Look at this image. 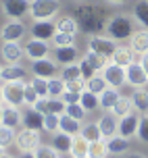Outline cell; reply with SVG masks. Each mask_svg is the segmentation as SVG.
I'll list each match as a JSON object with an SVG mask.
<instances>
[{
	"mask_svg": "<svg viewBox=\"0 0 148 158\" xmlns=\"http://www.w3.org/2000/svg\"><path fill=\"white\" fill-rule=\"evenodd\" d=\"M133 23H136L133 17L119 13V15H115L113 19H109V23H107V33H109V38H113L115 42L129 40V38H132V33L136 31Z\"/></svg>",
	"mask_w": 148,
	"mask_h": 158,
	"instance_id": "1",
	"label": "cell"
},
{
	"mask_svg": "<svg viewBox=\"0 0 148 158\" xmlns=\"http://www.w3.org/2000/svg\"><path fill=\"white\" fill-rule=\"evenodd\" d=\"M59 0H31L29 17L31 21H54L59 17Z\"/></svg>",
	"mask_w": 148,
	"mask_h": 158,
	"instance_id": "2",
	"label": "cell"
},
{
	"mask_svg": "<svg viewBox=\"0 0 148 158\" xmlns=\"http://www.w3.org/2000/svg\"><path fill=\"white\" fill-rule=\"evenodd\" d=\"M75 19H77L79 29L86 31V33H90V35L100 29L98 13H96V8L90 6V4H81V6H77V10H75Z\"/></svg>",
	"mask_w": 148,
	"mask_h": 158,
	"instance_id": "3",
	"label": "cell"
},
{
	"mask_svg": "<svg viewBox=\"0 0 148 158\" xmlns=\"http://www.w3.org/2000/svg\"><path fill=\"white\" fill-rule=\"evenodd\" d=\"M2 100L11 106L25 104V81H2Z\"/></svg>",
	"mask_w": 148,
	"mask_h": 158,
	"instance_id": "4",
	"label": "cell"
},
{
	"mask_svg": "<svg viewBox=\"0 0 148 158\" xmlns=\"http://www.w3.org/2000/svg\"><path fill=\"white\" fill-rule=\"evenodd\" d=\"M0 6L7 19L11 21H21L29 15L31 0H0Z\"/></svg>",
	"mask_w": 148,
	"mask_h": 158,
	"instance_id": "5",
	"label": "cell"
},
{
	"mask_svg": "<svg viewBox=\"0 0 148 158\" xmlns=\"http://www.w3.org/2000/svg\"><path fill=\"white\" fill-rule=\"evenodd\" d=\"M42 143V137H40L38 129H29V127H23L21 131H17L15 137V146L21 152H33Z\"/></svg>",
	"mask_w": 148,
	"mask_h": 158,
	"instance_id": "6",
	"label": "cell"
},
{
	"mask_svg": "<svg viewBox=\"0 0 148 158\" xmlns=\"http://www.w3.org/2000/svg\"><path fill=\"white\" fill-rule=\"evenodd\" d=\"M88 50H92L96 54H102L111 58L113 52L117 50V42L113 38H107V35H98V33H92L90 38H88Z\"/></svg>",
	"mask_w": 148,
	"mask_h": 158,
	"instance_id": "7",
	"label": "cell"
},
{
	"mask_svg": "<svg viewBox=\"0 0 148 158\" xmlns=\"http://www.w3.org/2000/svg\"><path fill=\"white\" fill-rule=\"evenodd\" d=\"M23 48H25V58H27L29 63H33V60H42V58H48V56L52 54V52H50V42H46V40L31 38Z\"/></svg>",
	"mask_w": 148,
	"mask_h": 158,
	"instance_id": "8",
	"label": "cell"
},
{
	"mask_svg": "<svg viewBox=\"0 0 148 158\" xmlns=\"http://www.w3.org/2000/svg\"><path fill=\"white\" fill-rule=\"evenodd\" d=\"M0 56L7 64L21 63V58H25V48L21 46V42H2L0 44Z\"/></svg>",
	"mask_w": 148,
	"mask_h": 158,
	"instance_id": "9",
	"label": "cell"
},
{
	"mask_svg": "<svg viewBox=\"0 0 148 158\" xmlns=\"http://www.w3.org/2000/svg\"><path fill=\"white\" fill-rule=\"evenodd\" d=\"M31 73L36 77H44V79H52L59 75V63L54 58H42V60H33L31 63Z\"/></svg>",
	"mask_w": 148,
	"mask_h": 158,
	"instance_id": "10",
	"label": "cell"
},
{
	"mask_svg": "<svg viewBox=\"0 0 148 158\" xmlns=\"http://www.w3.org/2000/svg\"><path fill=\"white\" fill-rule=\"evenodd\" d=\"M25 33H27V27L21 21H8L0 27V40L2 42H21Z\"/></svg>",
	"mask_w": 148,
	"mask_h": 158,
	"instance_id": "11",
	"label": "cell"
},
{
	"mask_svg": "<svg viewBox=\"0 0 148 158\" xmlns=\"http://www.w3.org/2000/svg\"><path fill=\"white\" fill-rule=\"evenodd\" d=\"M125 79H127V85H132V87H146L148 85V73L144 71V67L140 63H132L125 69Z\"/></svg>",
	"mask_w": 148,
	"mask_h": 158,
	"instance_id": "12",
	"label": "cell"
},
{
	"mask_svg": "<svg viewBox=\"0 0 148 158\" xmlns=\"http://www.w3.org/2000/svg\"><path fill=\"white\" fill-rule=\"evenodd\" d=\"M140 112L132 110L129 114H125V117L119 118V135H123L127 139H132L133 135L138 133V125H140Z\"/></svg>",
	"mask_w": 148,
	"mask_h": 158,
	"instance_id": "13",
	"label": "cell"
},
{
	"mask_svg": "<svg viewBox=\"0 0 148 158\" xmlns=\"http://www.w3.org/2000/svg\"><path fill=\"white\" fill-rule=\"evenodd\" d=\"M102 75H104V79H107V83H109L111 87H121L127 85V79H125V69L123 67H119V64L115 63H109L107 64V69L102 71Z\"/></svg>",
	"mask_w": 148,
	"mask_h": 158,
	"instance_id": "14",
	"label": "cell"
},
{
	"mask_svg": "<svg viewBox=\"0 0 148 158\" xmlns=\"http://www.w3.org/2000/svg\"><path fill=\"white\" fill-rule=\"evenodd\" d=\"M29 33H31V38H36V40L50 42L56 33V25H54V21H33L29 27Z\"/></svg>",
	"mask_w": 148,
	"mask_h": 158,
	"instance_id": "15",
	"label": "cell"
},
{
	"mask_svg": "<svg viewBox=\"0 0 148 158\" xmlns=\"http://www.w3.org/2000/svg\"><path fill=\"white\" fill-rule=\"evenodd\" d=\"M98 127H100V131H102V137L109 139V137H113V135L119 133V118L115 117L113 112L104 110L102 117L98 118Z\"/></svg>",
	"mask_w": 148,
	"mask_h": 158,
	"instance_id": "16",
	"label": "cell"
},
{
	"mask_svg": "<svg viewBox=\"0 0 148 158\" xmlns=\"http://www.w3.org/2000/svg\"><path fill=\"white\" fill-rule=\"evenodd\" d=\"M0 125H7L17 129L19 125H23V112L19 110V106H11V104H4L2 106V123Z\"/></svg>",
	"mask_w": 148,
	"mask_h": 158,
	"instance_id": "17",
	"label": "cell"
},
{
	"mask_svg": "<svg viewBox=\"0 0 148 158\" xmlns=\"http://www.w3.org/2000/svg\"><path fill=\"white\" fill-rule=\"evenodd\" d=\"M129 46L136 54H148V29H144V27L136 29L129 38Z\"/></svg>",
	"mask_w": 148,
	"mask_h": 158,
	"instance_id": "18",
	"label": "cell"
},
{
	"mask_svg": "<svg viewBox=\"0 0 148 158\" xmlns=\"http://www.w3.org/2000/svg\"><path fill=\"white\" fill-rule=\"evenodd\" d=\"M111 63H115V64H119V67L127 69L132 63H136V52L132 50V46H117V50L113 52V56H111Z\"/></svg>",
	"mask_w": 148,
	"mask_h": 158,
	"instance_id": "19",
	"label": "cell"
},
{
	"mask_svg": "<svg viewBox=\"0 0 148 158\" xmlns=\"http://www.w3.org/2000/svg\"><path fill=\"white\" fill-rule=\"evenodd\" d=\"M54 25H56V31H61V33L77 35V31H79L77 19H75V17H71V15H59L54 19Z\"/></svg>",
	"mask_w": 148,
	"mask_h": 158,
	"instance_id": "20",
	"label": "cell"
},
{
	"mask_svg": "<svg viewBox=\"0 0 148 158\" xmlns=\"http://www.w3.org/2000/svg\"><path fill=\"white\" fill-rule=\"evenodd\" d=\"M54 60L59 64H71V63H77V56H79V50L75 46H63V48H54Z\"/></svg>",
	"mask_w": 148,
	"mask_h": 158,
	"instance_id": "21",
	"label": "cell"
},
{
	"mask_svg": "<svg viewBox=\"0 0 148 158\" xmlns=\"http://www.w3.org/2000/svg\"><path fill=\"white\" fill-rule=\"evenodd\" d=\"M121 98V92H119V87H107L100 96H98V100H100V110H113V106L117 104V100Z\"/></svg>",
	"mask_w": 148,
	"mask_h": 158,
	"instance_id": "22",
	"label": "cell"
},
{
	"mask_svg": "<svg viewBox=\"0 0 148 158\" xmlns=\"http://www.w3.org/2000/svg\"><path fill=\"white\" fill-rule=\"evenodd\" d=\"M132 104H133V110H136V112L146 114V112H148V89H146V87H136V89H133Z\"/></svg>",
	"mask_w": 148,
	"mask_h": 158,
	"instance_id": "23",
	"label": "cell"
},
{
	"mask_svg": "<svg viewBox=\"0 0 148 158\" xmlns=\"http://www.w3.org/2000/svg\"><path fill=\"white\" fill-rule=\"evenodd\" d=\"M107 146H109V154L119 156V154H125V152L129 150V139L117 133V135H113V137L107 139Z\"/></svg>",
	"mask_w": 148,
	"mask_h": 158,
	"instance_id": "24",
	"label": "cell"
},
{
	"mask_svg": "<svg viewBox=\"0 0 148 158\" xmlns=\"http://www.w3.org/2000/svg\"><path fill=\"white\" fill-rule=\"evenodd\" d=\"M25 79H27V71L19 63L7 64L2 69V81H25Z\"/></svg>",
	"mask_w": 148,
	"mask_h": 158,
	"instance_id": "25",
	"label": "cell"
},
{
	"mask_svg": "<svg viewBox=\"0 0 148 158\" xmlns=\"http://www.w3.org/2000/svg\"><path fill=\"white\" fill-rule=\"evenodd\" d=\"M132 17H133V21L140 25V27L148 29V0H138V2L133 4Z\"/></svg>",
	"mask_w": 148,
	"mask_h": 158,
	"instance_id": "26",
	"label": "cell"
},
{
	"mask_svg": "<svg viewBox=\"0 0 148 158\" xmlns=\"http://www.w3.org/2000/svg\"><path fill=\"white\" fill-rule=\"evenodd\" d=\"M52 146L61 154H69L71 146H73V135L65 133V131H56V133H52Z\"/></svg>",
	"mask_w": 148,
	"mask_h": 158,
	"instance_id": "27",
	"label": "cell"
},
{
	"mask_svg": "<svg viewBox=\"0 0 148 158\" xmlns=\"http://www.w3.org/2000/svg\"><path fill=\"white\" fill-rule=\"evenodd\" d=\"M23 127L42 131V129H44V114L38 112L36 108H29L27 112H23Z\"/></svg>",
	"mask_w": 148,
	"mask_h": 158,
	"instance_id": "28",
	"label": "cell"
},
{
	"mask_svg": "<svg viewBox=\"0 0 148 158\" xmlns=\"http://www.w3.org/2000/svg\"><path fill=\"white\" fill-rule=\"evenodd\" d=\"M90 152V142H88L84 135H75L73 137V146H71V158H88Z\"/></svg>",
	"mask_w": 148,
	"mask_h": 158,
	"instance_id": "29",
	"label": "cell"
},
{
	"mask_svg": "<svg viewBox=\"0 0 148 158\" xmlns=\"http://www.w3.org/2000/svg\"><path fill=\"white\" fill-rule=\"evenodd\" d=\"M107 87H111V85L107 83V79H104L102 73H96V75H92L90 79H86V89L92 92V94H96V96H100Z\"/></svg>",
	"mask_w": 148,
	"mask_h": 158,
	"instance_id": "30",
	"label": "cell"
},
{
	"mask_svg": "<svg viewBox=\"0 0 148 158\" xmlns=\"http://www.w3.org/2000/svg\"><path fill=\"white\" fill-rule=\"evenodd\" d=\"M59 131H65V133H69V135H79V131H81V121H77V118H73L69 117L67 112L65 114H61V129Z\"/></svg>",
	"mask_w": 148,
	"mask_h": 158,
	"instance_id": "31",
	"label": "cell"
},
{
	"mask_svg": "<svg viewBox=\"0 0 148 158\" xmlns=\"http://www.w3.org/2000/svg\"><path fill=\"white\" fill-rule=\"evenodd\" d=\"M84 58H86L88 63L92 64V69H94L96 73H102L104 69H107L109 60H111V58H107V56H102V54H96V52H92V50H86Z\"/></svg>",
	"mask_w": 148,
	"mask_h": 158,
	"instance_id": "32",
	"label": "cell"
},
{
	"mask_svg": "<svg viewBox=\"0 0 148 158\" xmlns=\"http://www.w3.org/2000/svg\"><path fill=\"white\" fill-rule=\"evenodd\" d=\"M109 154V146H107V139H96V142H90V152H88V158H107Z\"/></svg>",
	"mask_w": 148,
	"mask_h": 158,
	"instance_id": "33",
	"label": "cell"
},
{
	"mask_svg": "<svg viewBox=\"0 0 148 158\" xmlns=\"http://www.w3.org/2000/svg\"><path fill=\"white\" fill-rule=\"evenodd\" d=\"M132 110H133L132 98H129V96H121V98L117 100V104L113 106V110H111V112H113L117 118H121V117H125V114H129Z\"/></svg>",
	"mask_w": 148,
	"mask_h": 158,
	"instance_id": "34",
	"label": "cell"
},
{
	"mask_svg": "<svg viewBox=\"0 0 148 158\" xmlns=\"http://www.w3.org/2000/svg\"><path fill=\"white\" fill-rule=\"evenodd\" d=\"M65 89H67V83H65V79H63L61 75L48 79V92H50V98H61Z\"/></svg>",
	"mask_w": 148,
	"mask_h": 158,
	"instance_id": "35",
	"label": "cell"
},
{
	"mask_svg": "<svg viewBox=\"0 0 148 158\" xmlns=\"http://www.w3.org/2000/svg\"><path fill=\"white\" fill-rule=\"evenodd\" d=\"M79 135H84L88 142H96V139H102V131L98 123H86V125H81V131Z\"/></svg>",
	"mask_w": 148,
	"mask_h": 158,
	"instance_id": "36",
	"label": "cell"
},
{
	"mask_svg": "<svg viewBox=\"0 0 148 158\" xmlns=\"http://www.w3.org/2000/svg\"><path fill=\"white\" fill-rule=\"evenodd\" d=\"M79 104L86 108V112H94L96 108H100V100H98V96L92 94V92H84L81 94V98H79Z\"/></svg>",
	"mask_w": 148,
	"mask_h": 158,
	"instance_id": "37",
	"label": "cell"
},
{
	"mask_svg": "<svg viewBox=\"0 0 148 158\" xmlns=\"http://www.w3.org/2000/svg\"><path fill=\"white\" fill-rule=\"evenodd\" d=\"M61 77L65 79V81H73V79L84 77V75H81L79 60H77V63H71V64H65V67H63V71H61Z\"/></svg>",
	"mask_w": 148,
	"mask_h": 158,
	"instance_id": "38",
	"label": "cell"
},
{
	"mask_svg": "<svg viewBox=\"0 0 148 158\" xmlns=\"http://www.w3.org/2000/svg\"><path fill=\"white\" fill-rule=\"evenodd\" d=\"M15 137H17V131L13 127H7V125H0V146L7 150L8 146L15 143Z\"/></svg>",
	"mask_w": 148,
	"mask_h": 158,
	"instance_id": "39",
	"label": "cell"
},
{
	"mask_svg": "<svg viewBox=\"0 0 148 158\" xmlns=\"http://www.w3.org/2000/svg\"><path fill=\"white\" fill-rule=\"evenodd\" d=\"M59 129H61V114H54V112L44 114V131H48V133H56Z\"/></svg>",
	"mask_w": 148,
	"mask_h": 158,
	"instance_id": "40",
	"label": "cell"
},
{
	"mask_svg": "<svg viewBox=\"0 0 148 158\" xmlns=\"http://www.w3.org/2000/svg\"><path fill=\"white\" fill-rule=\"evenodd\" d=\"M33 154H36V158H61V152L56 150L52 143H50V146H46V143H40L38 148L33 150Z\"/></svg>",
	"mask_w": 148,
	"mask_h": 158,
	"instance_id": "41",
	"label": "cell"
},
{
	"mask_svg": "<svg viewBox=\"0 0 148 158\" xmlns=\"http://www.w3.org/2000/svg\"><path fill=\"white\" fill-rule=\"evenodd\" d=\"M50 44L54 48H63V46H75V35H69V33H61L56 31L54 38L50 40Z\"/></svg>",
	"mask_w": 148,
	"mask_h": 158,
	"instance_id": "42",
	"label": "cell"
},
{
	"mask_svg": "<svg viewBox=\"0 0 148 158\" xmlns=\"http://www.w3.org/2000/svg\"><path fill=\"white\" fill-rule=\"evenodd\" d=\"M29 83L33 85V89L38 92L40 98H50V92H48V79H44V77H36V75H33Z\"/></svg>",
	"mask_w": 148,
	"mask_h": 158,
	"instance_id": "43",
	"label": "cell"
},
{
	"mask_svg": "<svg viewBox=\"0 0 148 158\" xmlns=\"http://www.w3.org/2000/svg\"><path fill=\"white\" fill-rule=\"evenodd\" d=\"M67 114H69V117H73V118H77V121H84V118H86V108H84V106H81V104L79 102H75V104H67Z\"/></svg>",
	"mask_w": 148,
	"mask_h": 158,
	"instance_id": "44",
	"label": "cell"
},
{
	"mask_svg": "<svg viewBox=\"0 0 148 158\" xmlns=\"http://www.w3.org/2000/svg\"><path fill=\"white\" fill-rule=\"evenodd\" d=\"M136 137H138L140 142L148 143V112L140 117V125H138V133H136Z\"/></svg>",
	"mask_w": 148,
	"mask_h": 158,
	"instance_id": "45",
	"label": "cell"
},
{
	"mask_svg": "<svg viewBox=\"0 0 148 158\" xmlns=\"http://www.w3.org/2000/svg\"><path fill=\"white\" fill-rule=\"evenodd\" d=\"M48 106H50V112H54V114H65L67 110V104L61 98H48Z\"/></svg>",
	"mask_w": 148,
	"mask_h": 158,
	"instance_id": "46",
	"label": "cell"
},
{
	"mask_svg": "<svg viewBox=\"0 0 148 158\" xmlns=\"http://www.w3.org/2000/svg\"><path fill=\"white\" fill-rule=\"evenodd\" d=\"M67 83V89L69 92H75V94H84L86 92V79L79 77V79H73V81H65Z\"/></svg>",
	"mask_w": 148,
	"mask_h": 158,
	"instance_id": "47",
	"label": "cell"
},
{
	"mask_svg": "<svg viewBox=\"0 0 148 158\" xmlns=\"http://www.w3.org/2000/svg\"><path fill=\"white\" fill-rule=\"evenodd\" d=\"M38 100H40V96H38V92L33 89V85H31V83H25V104L31 108Z\"/></svg>",
	"mask_w": 148,
	"mask_h": 158,
	"instance_id": "48",
	"label": "cell"
},
{
	"mask_svg": "<svg viewBox=\"0 0 148 158\" xmlns=\"http://www.w3.org/2000/svg\"><path fill=\"white\" fill-rule=\"evenodd\" d=\"M79 67H81V75H84V79H90L92 75H96V71L92 69V64L88 63V60L84 58V56L79 58Z\"/></svg>",
	"mask_w": 148,
	"mask_h": 158,
	"instance_id": "49",
	"label": "cell"
},
{
	"mask_svg": "<svg viewBox=\"0 0 148 158\" xmlns=\"http://www.w3.org/2000/svg\"><path fill=\"white\" fill-rule=\"evenodd\" d=\"M79 98H81V94H75V92H69V89H65L61 96V100L65 104H75V102H79Z\"/></svg>",
	"mask_w": 148,
	"mask_h": 158,
	"instance_id": "50",
	"label": "cell"
},
{
	"mask_svg": "<svg viewBox=\"0 0 148 158\" xmlns=\"http://www.w3.org/2000/svg\"><path fill=\"white\" fill-rule=\"evenodd\" d=\"M31 108H36V110L42 112V114H48V112H50V106H48V98H40V100L33 104Z\"/></svg>",
	"mask_w": 148,
	"mask_h": 158,
	"instance_id": "51",
	"label": "cell"
},
{
	"mask_svg": "<svg viewBox=\"0 0 148 158\" xmlns=\"http://www.w3.org/2000/svg\"><path fill=\"white\" fill-rule=\"evenodd\" d=\"M140 64L144 67V71L148 73V54H142V58H140Z\"/></svg>",
	"mask_w": 148,
	"mask_h": 158,
	"instance_id": "52",
	"label": "cell"
},
{
	"mask_svg": "<svg viewBox=\"0 0 148 158\" xmlns=\"http://www.w3.org/2000/svg\"><path fill=\"white\" fill-rule=\"evenodd\" d=\"M104 2H109V4H113V6H121V4H125L127 0H104Z\"/></svg>",
	"mask_w": 148,
	"mask_h": 158,
	"instance_id": "53",
	"label": "cell"
},
{
	"mask_svg": "<svg viewBox=\"0 0 148 158\" xmlns=\"http://www.w3.org/2000/svg\"><path fill=\"white\" fill-rule=\"evenodd\" d=\"M19 158H36V154H33V152H21Z\"/></svg>",
	"mask_w": 148,
	"mask_h": 158,
	"instance_id": "54",
	"label": "cell"
},
{
	"mask_svg": "<svg viewBox=\"0 0 148 158\" xmlns=\"http://www.w3.org/2000/svg\"><path fill=\"white\" fill-rule=\"evenodd\" d=\"M127 158H146V156L140 154V152H133V154H127Z\"/></svg>",
	"mask_w": 148,
	"mask_h": 158,
	"instance_id": "55",
	"label": "cell"
},
{
	"mask_svg": "<svg viewBox=\"0 0 148 158\" xmlns=\"http://www.w3.org/2000/svg\"><path fill=\"white\" fill-rule=\"evenodd\" d=\"M2 69H4V67H2V64H0V81H2Z\"/></svg>",
	"mask_w": 148,
	"mask_h": 158,
	"instance_id": "56",
	"label": "cell"
},
{
	"mask_svg": "<svg viewBox=\"0 0 148 158\" xmlns=\"http://www.w3.org/2000/svg\"><path fill=\"white\" fill-rule=\"evenodd\" d=\"M0 158H13V156H8V154H2V156H0Z\"/></svg>",
	"mask_w": 148,
	"mask_h": 158,
	"instance_id": "57",
	"label": "cell"
},
{
	"mask_svg": "<svg viewBox=\"0 0 148 158\" xmlns=\"http://www.w3.org/2000/svg\"><path fill=\"white\" fill-rule=\"evenodd\" d=\"M2 154H4V148H2V146H0V156H2Z\"/></svg>",
	"mask_w": 148,
	"mask_h": 158,
	"instance_id": "58",
	"label": "cell"
},
{
	"mask_svg": "<svg viewBox=\"0 0 148 158\" xmlns=\"http://www.w3.org/2000/svg\"><path fill=\"white\" fill-rule=\"evenodd\" d=\"M0 123H2V106H0Z\"/></svg>",
	"mask_w": 148,
	"mask_h": 158,
	"instance_id": "59",
	"label": "cell"
}]
</instances>
